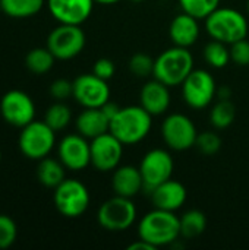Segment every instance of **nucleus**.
I'll list each match as a JSON object with an SVG mask.
<instances>
[{"label":"nucleus","instance_id":"1","mask_svg":"<svg viewBox=\"0 0 249 250\" xmlns=\"http://www.w3.org/2000/svg\"><path fill=\"white\" fill-rule=\"evenodd\" d=\"M181 237L179 217L172 211L154 208L138 224V239L151 243L156 249L169 246Z\"/></svg>","mask_w":249,"mask_h":250},{"label":"nucleus","instance_id":"2","mask_svg":"<svg viewBox=\"0 0 249 250\" xmlns=\"http://www.w3.org/2000/svg\"><path fill=\"white\" fill-rule=\"evenodd\" d=\"M153 126V116L142 105L120 107L119 113L110 120L109 132L123 145H135L144 141Z\"/></svg>","mask_w":249,"mask_h":250},{"label":"nucleus","instance_id":"3","mask_svg":"<svg viewBox=\"0 0 249 250\" xmlns=\"http://www.w3.org/2000/svg\"><path fill=\"white\" fill-rule=\"evenodd\" d=\"M205 29L213 40L230 45L248 37V21L239 10L219 6L205 18Z\"/></svg>","mask_w":249,"mask_h":250},{"label":"nucleus","instance_id":"4","mask_svg":"<svg viewBox=\"0 0 249 250\" xmlns=\"http://www.w3.org/2000/svg\"><path fill=\"white\" fill-rule=\"evenodd\" d=\"M194 70V57L188 48L173 45L164 50L154 62L153 76L164 85L178 86Z\"/></svg>","mask_w":249,"mask_h":250},{"label":"nucleus","instance_id":"5","mask_svg":"<svg viewBox=\"0 0 249 250\" xmlns=\"http://www.w3.org/2000/svg\"><path fill=\"white\" fill-rule=\"evenodd\" d=\"M56 144V132L45 123L32 120L26 126L21 127L18 145L21 152L29 158L40 161L53 151Z\"/></svg>","mask_w":249,"mask_h":250},{"label":"nucleus","instance_id":"6","mask_svg":"<svg viewBox=\"0 0 249 250\" xmlns=\"http://www.w3.org/2000/svg\"><path fill=\"white\" fill-rule=\"evenodd\" d=\"M54 207L66 218H78L90 207V192L87 186L76 179H65L53 195Z\"/></svg>","mask_w":249,"mask_h":250},{"label":"nucleus","instance_id":"7","mask_svg":"<svg viewBox=\"0 0 249 250\" xmlns=\"http://www.w3.org/2000/svg\"><path fill=\"white\" fill-rule=\"evenodd\" d=\"M136 215V207L131 198L114 195L101 204L97 220L107 231H125L135 223Z\"/></svg>","mask_w":249,"mask_h":250},{"label":"nucleus","instance_id":"8","mask_svg":"<svg viewBox=\"0 0 249 250\" xmlns=\"http://www.w3.org/2000/svg\"><path fill=\"white\" fill-rule=\"evenodd\" d=\"M216 95V81L208 70L194 69L182 82V97L191 108L201 110L208 107Z\"/></svg>","mask_w":249,"mask_h":250},{"label":"nucleus","instance_id":"9","mask_svg":"<svg viewBox=\"0 0 249 250\" xmlns=\"http://www.w3.org/2000/svg\"><path fill=\"white\" fill-rule=\"evenodd\" d=\"M85 41V32L81 25L60 23L48 34L47 48L57 60H70L81 54Z\"/></svg>","mask_w":249,"mask_h":250},{"label":"nucleus","instance_id":"10","mask_svg":"<svg viewBox=\"0 0 249 250\" xmlns=\"http://www.w3.org/2000/svg\"><path fill=\"white\" fill-rule=\"evenodd\" d=\"M161 136L170 149L186 151L195 146L198 130L188 116L173 113L169 114L161 123Z\"/></svg>","mask_w":249,"mask_h":250},{"label":"nucleus","instance_id":"11","mask_svg":"<svg viewBox=\"0 0 249 250\" xmlns=\"http://www.w3.org/2000/svg\"><path fill=\"white\" fill-rule=\"evenodd\" d=\"M173 168H175L173 158L166 149L156 148L148 151L142 157L139 164V170L144 180V189L151 192L163 182L172 179Z\"/></svg>","mask_w":249,"mask_h":250},{"label":"nucleus","instance_id":"12","mask_svg":"<svg viewBox=\"0 0 249 250\" xmlns=\"http://www.w3.org/2000/svg\"><path fill=\"white\" fill-rule=\"evenodd\" d=\"M0 114L7 125L13 127H23L34 120L35 104L26 92L12 89L0 100Z\"/></svg>","mask_w":249,"mask_h":250},{"label":"nucleus","instance_id":"13","mask_svg":"<svg viewBox=\"0 0 249 250\" xmlns=\"http://www.w3.org/2000/svg\"><path fill=\"white\" fill-rule=\"evenodd\" d=\"M91 166L103 173L113 171L119 167L123 155V144L110 132L103 133L90 142Z\"/></svg>","mask_w":249,"mask_h":250},{"label":"nucleus","instance_id":"14","mask_svg":"<svg viewBox=\"0 0 249 250\" xmlns=\"http://www.w3.org/2000/svg\"><path fill=\"white\" fill-rule=\"evenodd\" d=\"M84 108H100L110 100V88L107 81L94 73L79 75L73 81V95Z\"/></svg>","mask_w":249,"mask_h":250},{"label":"nucleus","instance_id":"15","mask_svg":"<svg viewBox=\"0 0 249 250\" xmlns=\"http://www.w3.org/2000/svg\"><path fill=\"white\" fill-rule=\"evenodd\" d=\"M57 155L62 164L72 171H81L91 164L90 142L79 133L65 136L57 146Z\"/></svg>","mask_w":249,"mask_h":250},{"label":"nucleus","instance_id":"16","mask_svg":"<svg viewBox=\"0 0 249 250\" xmlns=\"http://www.w3.org/2000/svg\"><path fill=\"white\" fill-rule=\"evenodd\" d=\"M94 0H47L51 16L59 23L81 25L92 12Z\"/></svg>","mask_w":249,"mask_h":250},{"label":"nucleus","instance_id":"17","mask_svg":"<svg viewBox=\"0 0 249 250\" xmlns=\"http://www.w3.org/2000/svg\"><path fill=\"white\" fill-rule=\"evenodd\" d=\"M148 193L151 196V202L154 208L172 211V212H176L178 209H181L185 205L186 198H188L186 188L181 182L173 180V179L163 182L161 185H158Z\"/></svg>","mask_w":249,"mask_h":250},{"label":"nucleus","instance_id":"18","mask_svg":"<svg viewBox=\"0 0 249 250\" xmlns=\"http://www.w3.org/2000/svg\"><path fill=\"white\" fill-rule=\"evenodd\" d=\"M198 21H200L198 18L186 12L176 15L169 26V35L173 45L183 47V48L192 47L198 41L201 32Z\"/></svg>","mask_w":249,"mask_h":250},{"label":"nucleus","instance_id":"19","mask_svg":"<svg viewBox=\"0 0 249 250\" xmlns=\"http://www.w3.org/2000/svg\"><path fill=\"white\" fill-rule=\"evenodd\" d=\"M139 105H142L151 116H160L166 113L170 105L169 86L156 78L148 81L139 92Z\"/></svg>","mask_w":249,"mask_h":250},{"label":"nucleus","instance_id":"20","mask_svg":"<svg viewBox=\"0 0 249 250\" xmlns=\"http://www.w3.org/2000/svg\"><path fill=\"white\" fill-rule=\"evenodd\" d=\"M112 189L114 195L134 198L144 189V180L139 167L134 166H120L113 170Z\"/></svg>","mask_w":249,"mask_h":250},{"label":"nucleus","instance_id":"21","mask_svg":"<svg viewBox=\"0 0 249 250\" xmlns=\"http://www.w3.org/2000/svg\"><path fill=\"white\" fill-rule=\"evenodd\" d=\"M110 129V120L101 108H85L76 119V130L87 139H94Z\"/></svg>","mask_w":249,"mask_h":250},{"label":"nucleus","instance_id":"22","mask_svg":"<svg viewBox=\"0 0 249 250\" xmlns=\"http://www.w3.org/2000/svg\"><path fill=\"white\" fill-rule=\"evenodd\" d=\"M65 166L62 164L60 160H53V158H43L40 160L38 168H37V177L38 182L50 189L57 188L66 177H65Z\"/></svg>","mask_w":249,"mask_h":250},{"label":"nucleus","instance_id":"23","mask_svg":"<svg viewBox=\"0 0 249 250\" xmlns=\"http://www.w3.org/2000/svg\"><path fill=\"white\" fill-rule=\"evenodd\" d=\"M1 12L15 19H25L37 15L43 6L44 0H0Z\"/></svg>","mask_w":249,"mask_h":250},{"label":"nucleus","instance_id":"24","mask_svg":"<svg viewBox=\"0 0 249 250\" xmlns=\"http://www.w3.org/2000/svg\"><path fill=\"white\" fill-rule=\"evenodd\" d=\"M181 221V237L183 239H197L200 237L207 229V217L204 212L198 209H189L182 217Z\"/></svg>","mask_w":249,"mask_h":250},{"label":"nucleus","instance_id":"25","mask_svg":"<svg viewBox=\"0 0 249 250\" xmlns=\"http://www.w3.org/2000/svg\"><path fill=\"white\" fill-rule=\"evenodd\" d=\"M236 119V107L230 100H219L210 111V123L219 129H227Z\"/></svg>","mask_w":249,"mask_h":250},{"label":"nucleus","instance_id":"26","mask_svg":"<svg viewBox=\"0 0 249 250\" xmlns=\"http://www.w3.org/2000/svg\"><path fill=\"white\" fill-rule=\"evenodd\" d=\"M54 60H56V57L47 47L45 48L38 47V48H32L26 54L25 66L28 67L29 72H32L35 75H44L51 70Z\"/></svg>","mask_w":249,"mask_h":250},{"label":"nucleus","instance_id":"27","mask_svg":"<svg viewBox=\"0 0 249 250\" xmlns=\"http://www.w3.org/2000/svg\"><path fill=\"white\" fill-rule=\"evenodd\" d=\"M226 45L227 44L217 41V40H211L205 45L204 59L211 67L222 69V67L227 66V63L230 62V48H227Z\"/></svg>","mask_w":249,"mask_h":250},{"label":"nucleus","instance_id":"28","mask_svg":"<svg viewBox=\"0 0 249 250\" xmlns=\"http://www.w3.org/2000/svg\"><path fill=\"white\" fill-rule=\"evenodd\" d=\"M72 120V111L70 108L63 104L62 101L54 103L53 105H50L45 111L44 116V122L54 130H63Z\"/></svg>","mask_w":249,"mask_h":250},{"label":"nucleus","instance_id":"29","mask_svg":"<svg viewBox=\"0 0 249 250\" xmlns=\"http://www.w3.org/2000/svg\"><path fill=\"white\" fill-rule=\"evenodd\" d=\"M182 12H186L198 19H205L211 12H214L220 0H179Z\"/></svg>","mask_w":249,"mask_h":250},{"label":"nucleus","instance_id":"30","mask_svg":"<svg viewBox=\"0 0 249 250\" xmlns=\"http://www.w3.org/2000/svg\"><path fill=\"white\" fill-rule=\"evenodd\" d=\"M154 59L147 53H135L129 59V70L136 78H148L154 72Z\"/></svg>","mask_w":249,"mask_h":250},{"label":"nucleus","instance_id":"31","mask_svg":"<svg viewBox=\"0 0 249 250\" xmlns=\"http://www.w3.org/2000/svg\"><path fill=\"white\" fill-rule=\"evenodd\" d=\"M195 146L204 155H214L222 148V138L211 130H205L203 133H198L197 141H195Z\"/></svg>","mask_w":249,"mask_h":250},{"label":"nucleus","instance_id":"32","mask_svg":"<svg viewBox=\"0 0 249 250\" xmlns=\"http://www.w3.org/2000/svg\"><path fill=\"white\" fill-rule=\"evenodd\" d=\"M18 236V229L15 221L7 217L0 214V250L10 248Z\"/></svg>","mask_w":249,"mask_h":250},{"label":"nucleus","instance_id":"33","mask_svg":"<svg viewBox=\"0 0 249 250\" xmlns=\"http://www.w3.org/2000/svg\"><path fill=\"white\" fill-rule=\"evenodd\" d=\"M230 60L238 66H249V41L247 38L230 44Z\"/></svg>","mask_w":249,"mask_h":250},{"label":"nucleus","instance_id":"34","mask_svg":"<svg viewBox=\"0 0 249 250\" xmlns=\"http://www.w3.org/2000/svg\"><path fill=\"white\" fill-rule=\"evenodd\" d=\"M50 94L57 101H63L73 95V82L68 79H56L50 85Z\"/></svg>","mask_w":249,"mask_h":250},{"label":"nucleus","instance_id":"35","mask_svg":"<svg viewBox=\"0 0 249 250\" xmlns=\"http://www.w3.org/2000/svg\"><path fill=\"white\" fill-rule=\"evenodd\" d=\"M114 72H116L114 63H113L110 59H106V57L98 59V60L94 63V66H92V73L97 75L98 78L104 79V81L112 79L113 75H114Z\"/></svg>","mask_w":249,"mask_h":250},{"label":"nucleus","instance_id":"36","mask_svg":"<svg viewBox=\"0 0 249 250\" xmlns=\"http://www.w3.org/2000/svg\"><path fill=\"white\" fill-rule=\"evenodd\" d=\"M103 111H104V114L109 117V120H112L117 113H119V110H120V107L117 105V104H114V103H112L110 100L103 105V107H100Z\"/></svg>","mask_w":249,"mask_h":250},{"label":"nucleus","instance_id":"37","mask_svg":"<svg viewBox=\"0 0 249 250\" xmlns=\"http://www.w3.org/2000/svg\"><path fill=\"white\" fill-rule=\"evenodd\" d=\"M128 250H156V248L151 243H148L142 239H138L135 243L128 246Z\"/></svg>","mask_w":249,"mask_h":250},{"label":"nucleus","instance_id":"38","mask_svg":"<svg viewBox=\"0 0 249 250\" xmlns=\"http://www.w3.org/2000/svg\"><path fill=\"white\" fill-rule=\"evenodd\" d=\"M230 95H232V91L229 86H222L220 89H217L219 100H230Z\"/></svg>","mask_w":249,"mask_h":250},{"label":"nucleus","instance_id":"39","mask_svg":"<svg viewBox=\"0 0 249 250\" xmlns=\"http://www.w3.org/2000/svg\"><path fill=\"white\" fill-rule=\"evenodd\" d=\"M95 3H100V4H114L120 0H94Z\"/></svg>","mask_w":249,"mask_h":250},{"label":"nucleus","instance_id":"40","mask_svg":"<svg viewBox=\"0 0 249 250\" xmlns=\"http://www.w3.org/2000/svg\"><path fill=\"white\" fill-rule=\"evenodd\" d=\"M131 1H135V3H139V1H144V0H131Z\"/></svg>","mask_w":249,"mask_h":250},{"label":"nucleus","instance_id":"41","mask_svg":"<svg viewBox=\"0 0 249 250\" xmlns=\"http://www.w3.org/2000/svg\"><path fill=\"white\" fill-rule=\"evenodd\" d=\"M247 10H248V13H249V0H248V3H247Z\"/></svg>","mask_w":249,"mask_h":250},{"label":"nucleus","instance_id":"42","mask_svg":"<svg viewBox=\"0 0 249 250\" xmlns=\"http://www.w3.org/2000/svg\"><path fill=\"white\" fill-rule=\"evenodd\" d=\"M0 161H1V151H0Z\"/></svg>","mask_w":249,"mask_h":250},{"label":"nucleus","instance_id":"43","mask_svg":"<svg viewBox=\"0 0 249 250\" xmlns=\"http://www.w3.org/2000/svg\"><path fill=\"white\" fill-rule=\"evenodd\" d=\"M0 12H1V4H0Z\"/></svg>","mask_w":249,"mask_h":250}]
</instances>
